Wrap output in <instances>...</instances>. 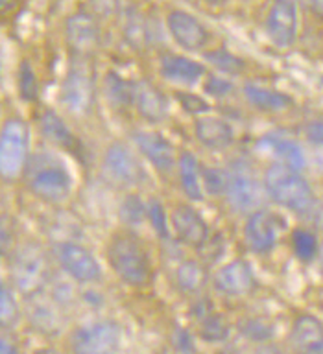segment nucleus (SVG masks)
<instances>
[{"label": "nucleus", "mask_w": 323, "mask_h": 354, "mask_svg": "<svg viewBox=\"0 0 323 354\" xmlns=\"http://www.w3.org/2000/svg\"><path fill=\"white\" fill-rule=\"evenodd\" d=\"M146 207L139 196H128L120 205V218L126 225H139L146 218Z\"/></svg>", "instance_id": "obj_35"}, {"label": "nucleus", "mask_w": 323, "mask_h": 354, "mask_svg": "<svg viewBox=\"0 0 323 354\" xmlns=\"http://www.w3.org/2000/svg\"><path fill=\"white\" fill-rule=\"evenodd\" d=\"M19 0H0V15H6L17 6Z\"/></svg>", "instance_id": "obj_45"}, {"label": "nucleus", "mask_w": 323, "mask_h": 354, "mask_svg": "<svg viewBox=\"0 0 323 354\" xmlns=\"http://www.w3.org/2000/svg\"><path fill=\"white\" fill-rule=\"evenodd\" d=\"M281 229V220L266 209H259L248 216L244 238L253 253H268L275 248Z\"/></svg>", "instance_id": "obj_12"}, {"label": "nucleus", "mask_w": 323, "mask_h": 354, "mask_svg": "<svg viewBox=\"0 0 323 354\" xmlns=\"http://www.w3.org/2000/svg\"><path fill=\"white\" fill-rule=\"evenodd\" d=\"M201 181H203V188L211 196H220L228 190L229 174L218 170V168H205V170H201Z\"/></svg>", "instance_id": "obj_36"}, {"label": "nucleus", "mask_w": 323, "mask_h": 354, "mask_svg": "<svg viewBox=\"0 0 323 354\" xmlns=\"http://www.w3.org/2000/svg\"><path fill=\"white\" fill-rule=\"evenodd\" d=\"M242 332H244V336L248 339H251V342H266L268 337L272 336V326L266 321L253 317V319L244 321Z\"/></svg>", "instance_id": "obj_37"}, {"label": "nucleus", "mask_w": 323, "mask_h": 354, "mask_svg": "<svg viewBox=\"0 0 323 354\" xmlns=\"http://www.w3.org/2000/svg\"><path fill=\"white\" fill-rule=\"evenodd\" d=\"M176 282L183 292H200L207 284V270L196 260H183L176 270Z\"/></svg>", "instance_id": "obj_27"}, {"label": "nucleus", "mask_w": 323, "mask_h": 354, "mask_svg": "<svg viewBox=\"0 0 323 354\" xmlns=\"http://www.w3.org/2000/svg\"><path fill=\"white\" fill-rule=\"evenodd\" d=\"M23 177L30 192L45 203H63L73 192V176L67 165L52 151L30 155Z\"/></svg>", "instance_id": "obj_1"}, {"label": "nucleus", "mask_w": 323, "mask_h": 354, "mask_svg": "<svg viewBox=\"0 0 323 354\" xmlns=\"http://www.w3.org/2000/svg\"><path fill=\"white\" fill-rule=\"evenodd\" d=\"M131 105L150 124H159V122H163L168 116L167 96L154 83L146 82V80L133 82Z\"/></svg>", "instance_id": "obj_17"}, {"label": "nucleus", "mask_w": 323, "mask_h": 354, "mask_svg": "<svg viewBox=\"0 0 323 354\" xmlns=\"http://www.w3.org/2000/svg\"><path fill=\"white\" fill-rule=\"evenodd\" d=\"M312 2H314L317 8H322V10H323V0H312Z\"/></svg>", "instance_id": "obj_49"}, {"label": "nucleus", "mask_w": 323, "mask_h": 354, "mask_svg": "<svg viewBox=\"0 0 323 354\" xmlns=\"http://www.w3.org/2000/svg\"><path fill=\"white\" fill-rule=\"evenodd\" d=\"M107 260L115 275L128 286L145 288L154 279V266L148 249L135 232H115L107 243Z\"/></svg>", "instance_id": "obj_2"}, {"label": "nucleus", "mask_w": 323, "mask_h": 354, "mask_svg": "<svg viewBox=\"0 0 323 354\" xmlns=\"http://www.w3.org/2000/svg\"><path fill=\"white\" fill-rule=\"evenodd\" d=\"M8 248H10V232L0 220V257L8 253Z\"/></svg>", "instance_id": "obj_44"}, {"label": "nucleus", "mask_w": 323, "mask_h": 354, "mask_svg": "<svg viewBox=\"0 0 323 354\" xmlns=\"http://www.w3.org/2000/svg\"><path fill=\"white\" fill-rule=\"evenodd\" d=\"M30 160L28 124L12 116L0 127V179L13 183L24 176Z\"/></svg>", "instance_id": "obj_4"}, {"label": "nucleus", "mask_w": 323, "mask_h": 354, "mask_svg": "<svg viewBox=\"0 0 323 354\" xmlns=\"http://www.w3.org/2000/svg\"><path fill=\"white\" fill-rule=\"evenodd\" d=\"M200 337L207 343H222L229 337V325L220 314H209L201 317Z\"/></svg>", "instance_id": "obj_32"}, {"label": "nucleus", "mask_w": 323, "mask_h": 354, "mask_svg": "<svg viewBox=\"0 0 323 354\" xmlns=\"http://www.w3.org/2000/svg\"><path fill=\"white\" fill-rule=\"evenodd\" d=\"M30 301H32L30 319L35 328H39L45 334H54L62 328V314L57 306H54L50 301H43L41 293L35 297H30Z\"/></svg>", "instance_id": "obj_26"}, {"label": "nucleus", "mask_w": 323, "mask_h": 354, "mask_svg": "<svg viewBox=\"0 0 323 354\" xmlns=\"http://www.w3.org/2000/svg\"><path fill=\"white\" fill-rule=\"evenodd\" d=\"M306 138L312 144L323 146V120H314L306 126Z\"/></svg>", "instance_id": "obj_43"}, {"label": "nucleus", "mask_w": 323, "mask_h": 354, "mask_svg": "<svg viewBox=\"0 0 323 354\" xmlns=\"http://www.w3.org/2000/svg\"><path fill=\"white\" fill-rule=\"evenodd\" d=\"M266 33L279 48L292 46L297 35V10L294 0H275L266 19Z\"/></svg>", "instance_id": "obj_13"}, {"label": "nucleus", "mask_w": 323, "mask_h": 354, "mask_svg": "<svg viewBox=\"0 0 323 354\" xmlns=\"http://www.w3.org/2000/svg\"><path fill=\"white\" fill-rule=\"evenodd\" d=\"M95 17H111L117 11V0H89Z\"/></svg>", "instance_id": "obj_42"}, {"label": "nucleus", "mask_w": 323, "mask_h": 354, "mask_svg": "<svg viewBox=\"0 0 323 354\" xmlns=\"http://www.w3.org/2000/svg\"><path fill=\"white\" fill-rule=\"evenodd\" d=\"M65 37L71 52L78 59H85L100 44V28L93 13L78 11L65 21Z\"/></svg>", "instance_id": "obj_11"}, {"label": "nucleus", "mask_w": 323, "mask_h": 354, "mask_svg": "<svg viewBox=\"0 0 323 354\" xmlns=\"http://www.w3.org/2000/svg\"><path fill=\"white\" fill-rule=\"evenodd\" d=\"M172 229L179 242L189 248H201L209 240V227L194 207L178 205L170 218Z\"/></svg>", "instance_id": "obj_14"}, {"label": "nucleus", "mask_w": 323, "mask_h": 354, "mask_svg": "<svg viewBox=\"0 0 323 354\" xmlns=\"http://www.w3.org/2000/svg\"><path fill=\"white\" fill-rule=\"evenodd\" d=\"M159 71L163 77L174 83H183V85H194L205 76V66L201 63L178 54H163L159 61Z\"/></svg>", "instance_id": "obj_19"}, {"label": "nucleus", "mask_w": 323, "mask_h": 354, "mask_svg": "<svg viewBox=\"0 0 323 354\" xmlns=\"http://www.w3.org/2000/svg\"><path fill=\"white\" fill-rule=\"evenodd\" d=\"M120 339L122 328L117 321L100 319L76 328L71 347L80 354H107L120 347Z\"/></svg>", "instance_id": "obj_7"}, {"label": "nucleus", "mask_w": 323, "mask_h": 354, "mask_svg": "<svg viewBox=\"0 0 323 354\" xmlns=\"http://www.w3.org/2000/svg\"><path fill=\"white\" fill-rule=\"evenodd\" d=\"M63 107L68 115L87 116L95 107L96 102V83L93 72L82 61H76L68 68L67 76L62 83L59 93Z\"/></svg>", "instance_id": "obj_6"}, {"label": "nucleus", "mask_w": 323, "mask_h": 354, "mask_svg": "<svg viewBox=\"0 0 323 354\" xmlns=\"http://www.w3.org/2000/svg\"><path fill=\"white\" fill-rule=\"evenodd\" d=\"M57 264L73 281L93 284L100 281L102 268L89 249L78 242H59L56 245Z\"/></svg>", "instance_id": "obj_8"}, {"label": "nucleus", "mask_w": 323, "mask_h": 354, "mask_svg": "<svg viewBox=\"0 0 323 354\" xmlns=\"http://www.w3.org/2000/svg\"><path fill=\"white\" fill-rule=\"evenodd\" d=\"M148 210H146V216H148V220H150L151 227L156 229V232L161 238L168 236V225H167V214H165V209H163V205L157 201V199H151L150 203L146 205Z\"/></svg>", "instance_id": "obj_38"}, {"label": "nucleus", "mask_w": 323, "mask_h": 354, "mask_svg": "<svg viewBox=\"0 0 323 354\" xmlns=\"http://www.w3.org/2000/svg\"><path fill=\"white\" fill-rule=\"evenodd\" d=\"M17 351V347L13 345V343H10L8 339H4V337H0V354H12Z\"/></svg>", "instance_id": "obj_46"}, {"label": "nucleus", "mask_w": 323, "mask_h": 354, "mask_svg": "<svg viewBox=\"0 0 323 354\" xmlns=\"http://www.w3.org/2000/svg\"><path fill=\"white\" fill-rule=\"evenodd\" d=\"M106 93L113 105L129 107L131 96H133V82L124 80V77L118 76L117 72H109L106 77Z\"/></svg>", "instance_id": "obj_29"}, {"label": "nucleus", "mask_w": 323, "mask_h": 354, "mask_svg": "<svg viewBox=\"0 0 323 354\" xmlns=\"http://www.w3.org/2000/svg\"><path fill=\"white\" fill-rule=\"evenodd\" d=\"M205 59L211 63L218 72L228 74V76H237L240 72L244 71V61L240 59L239 55L231 54L229 50L218 48V50H209L205 54Z\"/></svg>", "instance_id": "obj_31"}, {"label": "nucleus", "mask_w": 323, "mask_h": 354, "mask_svg": "<svg viewBox=\"0 0 323 354\" xmlns=\"http://www.w3.org/2000/svg\"><path fill=\"white\" fill-rule=\"evenodd\" d=\"M19 93L26 102H34L37 100L39 94V83H37V76H35L34 68L28 61H23L19 66Z\"/></svg>", "instance_id": "obj_33"}, {"label": "nucleus", "mask_w": 323, "mask_h": 354, "mask_svg": "<svg viewBox=\"0 0 323 354\" xmlns=\"http://www.w3.org/2000/svg\"><path fill=\"white\" fill-rule=\"evenodd\" d=\"M303 2H312V0H303Z\"/></svg>", "instance_id": "obj_50"}, {"label": "nucleus", "mask_w": 323, "mask_h": 354, "mask_svg": "<svg viewBox=\"0 0 323 354\" xmlns=\"http://www.w3.org/2000/svg\"><path fill=\"white\" fill-rule=\"evenodd\" d=\"M172 345L176 351H179V353H192V351H196L194 339H192V336H190V332L181 328V326L174 328Z\"/></svg>", "instance_id": "obj_41"}, {"label": "nucleus", "mask_w": 323, "mask_h": 354, "mask_svg": "<svg viewBox=\"0 0 323 354\" xmlns=\"http://www.w3.org/2000/svg\"><path fill=\"white\" fill-rule=\"evenodd\" d=\"M214 288L220 293L240 297L250 293L255 288V275L251 266L246 260H231L229 264L222 266L214 275Z\"/></svg>", "instance_id": "obj_16"}, {"label": "nucleus", "mask_w": 323, "mask_h": 354, "mask_svg": "<svg viewBox=\"0 0 323 354\" xmlns=\"http://www.w3.org/2000/svg\"><path fill=\"white\" fill-rule=\"evenodd\" d=\"M262 144L277 157L283 165H288L295 170H301L305 166V153L299 148V144L292 138L279 137V135H266L262 138Z\"/></svg>", "instance_id": "obj_24"}, {"label": "nucleus", "mask_w": 323, "mask_h": 354, "mask_svg": "<svg viewBox=\"0 0 323 354\" xmlns=\"http://www.w3.org/2000/svg\"><path fill=\"white\" fill-rule=\"evenodd\" d=\"M104 170L107 177L124 187H137L145 181L146 171L140 160L122 142H113L104 153Z\"/></svg>", "instance_id": "obj_10"}, {"label": "nucleus", "mask_w": 323, "mask_h": 354, "mask_svg": "<svg viewBox=\"0 0 323 354\" xmlns=\"http://www.w3.org/2000/svg\"><path fill=\"white\" fill-rule=\"evenodd\" d=\"M196 138L209 149H225L234 138L233 127L218 116H201L194 122Z\"/></svg>", "instance_id": "obj_20"}, {"label": "nucleus", "mask_w": 323, "mask_h": 354, "mask_svg": "<svg viewBox=\"0 0 323 354\" xmlns=\"http://www.w3.org/2000/svg\"><path fill=\"white\" fill-rule=\"evenodd\" d=\"M176 96H178L181 107H183L187 113H190V115H201V113L209 111V104H205V100H201L200 96H196V94L178 93Z\"/></svg>", "instance_id": "obj_39"}, {"label": "nucleus", "mask_w": 323, "mask_h": 354, "mask_svg": "<svg viewBox=\"0 0 323 354\" xmlns=\"http://www.w3.org/2000/svg\"><path fill=\"white\" fill-rule=\"evenodd\" d=\"M124 37L135 50L146 48L150 43V26L137 10H128L126 22H124Z\"/></svg>", "instance_id": "obj_28"}, {"label": "nucleus", "mask_w": 323, "mask_h": 354, "mask_svg": "<svg viewBox=\"0 0 323 354\" xmlns=\"http://www.w3.org/2000/svg\"><path fill=\"white\" fill-rule=\"evenodd\" d=\"M12 279L24 297L30 299L43 293L50 281V264L39 245L26 243L13 253Z\"/></svg>", "instance_id": "obj_5"}, {"label": "nucleus", "mask_w": 323, "mask_h": 354, "mask_svg": "<svg viewBox=\"0 0 323 354\" xmlns=\"http://www.w3.org/2000/svg\"><path fill=\"white\" fill-rule=\"evenodd\" d=\"M292 245H294L295 254H297L301 260H312L317 254V251H320V245H317V240L316 236H314V232L305 231V229H297V231H294Z\"/></svg>", "instance_id": "obj_34"}, {"label": "nucleus", "mask_w": 323, "mask_h": 354, "mask_svg": "<svg viewBox=\"0 0 323 354\" xmlns=\"http://www.w3.org/2000/svg\"><path fill=\"white\" fill-rule=\"evenodd\" d=\"M168 32L174 37V41L183 50L196 52L203 48L209 41V33L205 26L201 24L194 15L187 11L176 10L168 15Z\"/></svg>", "instance_id": "obj_15"}, {"label": "nucleus", "mask_w": 323, "mask_h": 354, "mask_svg": "<svg viewBox=\"0 0 323 354\" xmlns=\"http://www.w3.org/2000/svg\"><path fill=\"white\" fill-rule=\"evenodd\" d=\"M290 342L303 353H323V323L314 315H299L292 325Z\"/></svg>", "instance_id": "obj_21"}, {"label": "nucleus", "mask_w": 323, "mask_h": 354, "mask_svg": "<svg viewBox=\"0 0 323 354\" xmlns=\"http://www.w3.org/2000/svg\"><path fill=\"white\" fill-rule=\"evenodd\" d=\"M179 181L183 188L185 196L192 201H201L203 199V181H201L200 160L196 159L194 153L183 151L178 160Z\"/></svg>", "instance_id": "obj_23"}, {"label": "nucleus", "mask_w": 323, "mask_h": 354, "mask_svg": "<svg viewBox=\"0 0 323 354\" xmlns=\"http://www.w3.org/2000/svg\"><path fill=\"white\" fill-rule=\"evenodd\" d=\"M21 319V308L12 288L0 279V328H12Z\"/></svg>", "instance_id": "obj_30"}, {"label": "nucleus", "mask_w": 323, "mask_h": 354, "mask_svg": "<svg viewBox=\"0 0 323 354\" xmlns=\"http://www.w3.org/2000/svg\"><path fill=\"white\" fill-rule=\"evenodd\" d=\"M39 131L48 142L57 146V148L67 149V151H73V153L80 151V140L74 137L71 127L65 124V120L57 115L56 111L46 109L41 113Z\"/></svg>", "instance_id": "obj_22"}, {"label": "nucleus", "mask_w": 323, "mask_h": 354, "mask_svg": "<svg viewBox=\"0 0 323 354\" xmlns=\"http://www.w3.org/2000/svg\"><path fill=\"white\" fill-rule=\"evenodd\" d=\"M317 254H320V262H322V268H323V243L320 245V251H317Z\"/></svg>", "instance_id": "obj_48"}, {"label": "nucleus", "mask_w": 323, "mask_h": 354, "mask_svg": "<svg viewBox=\"0 0 323 354\" xmlns=\"http://www.w3.org/2000/svg\"><path fill=\"white\" fill-rule=\"evenodd\" d=\"M262 183L266 188L268 198L292 212L308 214L316 205L311 185L301 176L299 170H295L292 166L275 162L266 170Z\"/></svg>", "instance_id": "obj_3"}, {"label": "nucleus", "mask_w": 323, "mask_h": 354, "mask_svg": "<svg viewBox=\"0 0 323 354\" xmlns=\"http://www.w3.org/2000/svg\"><path fill=\"white\" fill-rule=\"evenodd\" d=\"M135 146L145 159L150 162L157 171L168 174L176 166V155H174L172 144L167 138L161 137L159 133L154 131H139L135 135Z\"/></svg>", "instance_id": "obj_18"}, {"label": "nucleus", "mask_w": 323, "mask_h": 354, "mask_svg": "<svg viewBox=\"0 0 323 354\" xmlns=\"http://www.w3.org/2000/svg\"><path fill=\"white\" fill-rule=\"evenodd\" d=\"M207 4L209 6H216V8H220V6H225L229 2V0H205Z\"/></svg>", "instance_id": "obj_47"}, {"label": "nucleus", "mask_w": 323, "mask_h": 354, "mask_svg": "<svg viewBox=\"0 0 323 354\" xmlns=\"http://www.w3.org/2000/svg\"><path fill=\"white\" fill-rule=\"evenodd\" d=\"M205 93L211 94V96H228L231 91H233V83L228 82L223 76H216V74H211V76L205 80Z\"/></svg>", "instance_id": "obj_40"}, {"label": "nucleus", "mask_w": 323, "mask_h": 354, "mask_svg": "<svg viewBox=\"0 0 323 354\" xmlns=\"http://www.w3.org/2000/svg\"><path fill=\"white\" fill-rule=\"evenodd\" d=\"M244 94L248 102L261 111H283L292 104L286 94L279 93L275 88L261 87L257 83H246Z\"/></svg>", "instance_id": "obj_25"}, {"label": "nucleus", "mask_w": 323, "mask_h": 354, "mask_svg": "<svg viewBox=\"0 0 323 354\" xmlns=\"http://www.w3.org/2000/svg\"><path fill=\"white\" fill-rule=\"evenodd\" d=\"M225 196H228L229 203L237 212L248 216L251 212H255V210L264 209V201L268 198L264 183H259L246 170L229 171Z\"/></svg>", "instance_id": "obj_9"}]
</instances>
